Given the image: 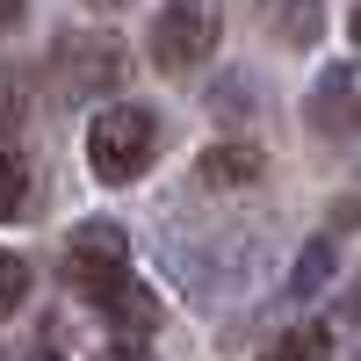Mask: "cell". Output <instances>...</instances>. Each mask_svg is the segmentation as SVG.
<instances>
[{
	"label": "cell",
	"instance_id": "obj_7",
	"mask_svg": "<svg viewBox=\"0 0 361 361\" xmlns=\"http://www.w3.org/2000/svg\"><path fill=\"white\" fill-rule=\"evenodd\" d=\"M260 361H333V333H325V325H289Z\"/></svg>",
	"mask_w": 361,
	"mask_h": 361
},
{
	"label": "cell",
	"instance_id": "obj_9",
	"mask_svg": "<svg viewBox=\"0 0 361 361\" xmlns=\"http://www.w3.org/2000/svg\"><path fill=\"white\" fill-rule=\"evenodd\" d=\"M22 296H29V260L22 253H0V318H8Z\"/></svg>",
	"mask_w": 361,
	"mask_h": 361
},
{
	"label": "cell",
	"instance_id": "obj_4",
	"mask_svg": "<svg viewBox=\"0 0 361 361\" xmlns=\"http://www.w3.org/2000/svg\"><path fill=\"white\" fill-rule=\"evenodd\" d=\"M311 123H318L325 137L361 130V66H333V73H318V87H311Z\"/></svg>",
	"mask_w": 361,
	"mask_h": 361
},
{
	"label": "cell",
	"instance_id": "obj_5",
	"mask_svg": "<svg viewBox=\"0 0 361 361\" xmlns=\"http://www.w3.org/2000/svg\"><path fill=\"white\" fill-rule=\"evenodd\" d=\"M260 22H267L275 44L304 51V44H318V29H325V0H260Z\"/></svg>",
	"mask_w": 361,
	"mask_h": 361
},
{
	"label": "cell",
	"instance_id": "obj_10",
	"mask_svg": "<svg viewBox=\"0 0 361 361\" xmlns=\"http://www.w3.org/2000/svg\"><path fill=\"white\" fill-rule=\"evenodd\" d=\"M102 361H152V354H145V347H109Z\"/></svg>",
	"mask_w": 361,
	"mask_h": 361
},
{
	"label": "cell",
	"instance_id": "obj_3",
	"mask_svg": "<svg viewBox=\"0 0 361 361\" xmlns=\"http://www.w3.org/2000/svg\"><path fill=\"white\" fill-rule=\"evenodd\" d=\"M217 29H224V0H166L152 15V66L159 73H195L217 51Z\"/></svg>",
	"mask_w": 361,
	"mask_h": 361
},
{
	"label": "cell",
	"instance_id": "obj_14",
	"mask_svg": "<svg viewBox=\"0 0 361 361\" xmlns=\"http://www.w3.org/2000/svg\"><path fill=\"white\" fill-rule=\"evenodd\" d=\"M94 8H116V0H94Z\"/></svg>",
	"mask_w": 361,
	"mask_h": 361
},
{
	"label": "cell",
	"instance_id": "obj_12",
	"mask_svg": "<svg viewBox=\"0 0 361 361\" xmlns=\"http://www.w3.org/2000/svg\"><path fill=\"white\" fill-rule=\"evenodd\" d=\"M29 361H58V354H51V347H44V354H29Z\"/></svg>",
	"mask_w": 361,
	"mask_h": 361
},
{
	"label": "cell",
	"instance_id": "obj_8",
	"mask_svg": "<svg viewBox=\"0 0 361 361\" xmlns=\"http://www.w3.org/2000/svg\"><path fill=\"white\" fill-rule=\"evenodd\" d=\"M29 195H37V180H29V159H22V152H0V217H22Z\"/></svg>",
	"mask_w": 361,
	"mask_h": 361
},
{
	"label": "cell",
	"instance_id": "obj_2",
	"mask_svg": "<svg viewBox=\"0 0 361 361\" xmlns=\"http://www.w3.org/2000/svg\"><path fill=\"white\" fill-rule=\"evenodd\" d=\"M152 145H159V116L137 109V102H109L87 123V159H94L102 180H137L152 166Z\"/></svg>",
	"mask_w": 361,
	"mask_h": 361
},
{
	"label": "cell",
	"instance_id": "obj_6",
	"mask_svg": "<svg viewBox=\"0 0 361 361\" xmlns=\"http://www.w3.org/2000/svg\"><path fill=\"white\" fill-rule=\"evenodd\" d=\"M202 180L209 188H246V180H260V152L253 145H209L202 152Z\"/></svg>",
	"mask_w": 361,
	"mask_h": 361
},
{
	"label": "cell",
	"instance_id": "obj_13",
	"mask_svg": "<svg viewBox=\"0 0 361 361\" xmlns=\"http://www.w3.org/2000/svg\"><path fill=\"white\" fill-rule=\"evenodd\" d=\"M354 44H361V8H354Z\"/></svg>",
	"mask_w": 361,
	"mask_h": 361
},
{
	"label": "cell",
	"instance_id": "obj_1",
	"mask_svg": "<svg viewBox=\"0 0 361 361\" xmlns=\"http://www.w3.org/2000/svg\"><path fill=\"white\" fill-rule=\"evenodd\" d=\"M66 282L80 304H94L116 333H130V347L159 325V304L145 296V282L130 275V246H123V231L116 224H80L66 238Z\"/></svg>",
	"mask_w": 361,
	"mask_h": 361
},
{
	"label": "cell",
	"instance_id": "obj_11",
	"mask_svg": "<svg viewBox=\"0 0 361 361\" xmlns=\"http://www.w3.org/2000/svg\"><path fill=\"white\" fill-rule=\"evenodd\" d=\"M22 22V0H0V29H15Z\"/></svg>",
	"mask_w": 361,
	"mask_h": 361
}]
</instances>
